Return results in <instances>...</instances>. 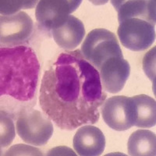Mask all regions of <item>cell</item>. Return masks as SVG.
Returning a JSON list of instances; mask_svg holds the SVG:
<instances>
[{"instance_id": "6da1fadb", "label": "cell", "mask_w": 156, "mask_h": 156, "mask_svg": "<svg viewBox=\"0 0 156 156\" xmlns=\"http://www.w3.org/2000/svg\"><path fill=\"white\" fill-rule=\"evenodd\" d=\"M107 94L99 73L81 51H66L44 71L39 90L43 112L61 129L94 124Z\"/></svg>"}, {"instance_id": "7a4b0ae2", "label": "cell", "mask_w": 156, "mask_h": 156, "mask_svg": "<svg viewBox=\"0 0 156 156\" xmlns=\"http://www.w3.org/2000/svg\"><path fill=\"white\" fill-rule=\"evenodd\" d=\"M40 63L35 51L26 45L0 49L1 112L12 119L37 101Z\"/></svg>"}, {"instance_id": "3957f363", "label": "cell", "mask_w": 156, "mask_h": 156, "mask_svg": "<svg viewBox=\"0 0 156 156\" xmlns=\"http://www.w3.org/2000/svg\"><path fill=\"white\" fill-rule=\"evenodd\" d=\"M82 54L97 70L105 62L115 57H123L115 34L104 28L88 33L81 46Z\"/></svg>"}, {"instance_id": "277c9868", "label": "cell", "mask_w": 156, "mask_h": 156, "mask_svg": "<svg viewBox=\"0 0 156 156\" xmlns=\"http://www.w3.org/2000/svg\"><path fill=\"white\" fill-rule=\"evenodd\" d=\"M119 23L117 34L125 48L134 51H144L154 41V20L145 17H129Z\"/></svg>"}, {"instance_id": "5b68a950", "label": "cell", "mask_w": 156, "mask_h": 156, "mask_svg": "<svg viewBox=\"0 0 156 156\" xmlns=\"http://www.w3.org/2000/svg\"><path fill=\"white\" fill-rule=\"evenodd\" d=\"M16 131L22 140L34 146L44 145L53 134V125L45 113L30 108L16 119Z\"/></svg>"}, {"instance_id": "8992f818", "label": "cell", "mask_w": 156, "mask_h": 156, "mask_svg": "<svg viewBox=\"0 0 156 156\" xmlns=\"http://www.w3.org/2000/svg\"><path fill=\"white\" fill-rule=\"evenodd\" d=\"M0 22L1 48L23 45L34 31V23L27 12L20 11L10 16H2Z\"/></svg>"}, {"instance_id": "52a82bcc", "label": "cell", "mask_w": 156, "mask_h": 156, "mask_svg": "<svg viewBox=\"0 0 156 156\" xmlns=\"http://www.w3.org/2000/svg\"><path fill=\"white\" fill-rule=\"evenodd\" d=\"M80 3V0H41L36 6V20L41 28L49 32L63 25Z\"/></svg>"}, {"instance_id": "ba28073f", "label": "cell", "mask_w": 156, "mask_h": 156, "mask_svg": "<svg viewBox=\"0 0 156 156\" xmlns=\"http://www.w3.org/2000/svg\"><path fill=\"white\" fill-rule=\"evenodd\" d=\"M103 119L107 125L117 131H123L134 126L135 108L132 98L113 96L101 106Z\"/></svg>"}, {"instance_id": "9c48e42d", "label": "cell", "mask_w": 156, "mask_h": 156, "mask_svg": "<svg viewBox=\"0 0 156 156\" xmlns=\"http://www.w3.org/2000/svg\"><path fill=\"white\" fill-rule=\"evenodd\" d=\"M98 71L103 89L115 94L124 87L130 73V66L123 57H115L105 62Z\"/></svg>"}, {"instance_id": "30bf717a", "label": "cell", "mask_w": 156, "mask_h": 156, "mask_svg": "<svg viewBox=\"0 0 156 156\" xmlns=\"http://www.w3.org/2000/svg\"><path fill=\"white\" fill-rule=\"evenodd\" d=\"M105 147V138L101 130L90 125L79 128L73 137V147L79 155H100Z\"/></svg>"}, {"instance_id": "8fae6325", "label": "cell", "mask_w": 156, "mask_h": 156, "mask_svg": "<svg viewBox=\"0 0 156 156\" xmlns=\"http://www.w3.org/2000/svg\"><path fill=\"white\" fill-rule=\"evenodd\" d=\"M51 33L58 46L67 51H72L83 41L85 29L78 18L69 16L63 25L51 30Z\"/></svg>"}, {"instance_id": "7c38bea8", "label": "cell", "mask_w": 156, "mask_h": 156, "mask_svg": "<svg viewBox=\"0 0 156 156\" xmlns=\"http://www.w3.org/2000/svg\"><path fill=\"white\" fill-rule=\"evenodd\" d=\"M118 12V20L129 17H145L155 21V1H112Z\"/></svg>"}, {"instance_id": "4fadbf2b", "label": "cell", "mask_w": 156, "mask_h": 156, "mask_svg": "<svg viewBox=\"0 0 156 156\" xmlns=\"http://www.w3.org/2000/svg\"><path fill=\"white\" fill-rule=\"evenodd\" d=\"M128 154L133 156H154L156 153L155 134L148 129H137L129 137Z\"/></svg>"}, {"instance_id": "5bb4252c", "label": "cell", "mask_w": 156, "mask_h": 156, "mask_svg": "<svg viewBox=\"0 0 156 156\" xmlns=\"http://www.w3.org/2000/svg\"><path fill=\"white\" fill-rule=\"evenodd\" d=\"M134 102V126L140 128H150L155 126V100L146 94H139L132 97Z\"/></svg>"}, {"instance_id": "9a60e30c", "label": "cell", "mask_w": 156, "mask_h": 156, "mask_svg": "<svg viewBox=\"0 0 156 156\" xmlns=\"http://www.w3.org/2000/svg\"><path fill=\"white\" fill-rule=\"evenodd\" d=\"M15 137V128L12 119L1 112V148L10 145Z\"/></svg>"}, {"instance_id": "2e32d148", "label": "cell", "mask_w": 156, "mask_h": 156, "mask_svg": "<svg viewBox=\"0 0 156 156\" xmlns=\"http://www.w3.org/2000/svg\"><path fill=\"white\" fill-rule=\"evenodd\" d=\"M37 3V1H6L2 0L0 2V12L2 16H10L19 12V11L22 9H31L34 7Z\"/></svg>"}, {"instance_id": "e0dca14e", "label": "cell", "mask_w": 156, "mask_h": 156, "mask_svg": "<svg viewBox=\"0 0 156 156\" xmlns=\"http://www.w3.org/2000/svg\"><path fill=\"white\" fill-rule=\"evenodd\" d=\"M143 69L146 75L155 85V47L147 51L143 58Z\"/></svg>"}, {"instance_id": "ac0fdd59", "label": "cell", "mask_w": 156, "mask_h": 156, "mask_svg": "<svg viewBox=\"0 0 156 156\" xmlns=\"http://www.w3.org/2000/svg\"><path fill=\"white\" fill-rule=\"evenodd\" d=\"M38 148L26 145V144H16L13 145L5 152V155H42Z\"/></svg>"}, {"instance_id": "d6986e66", "label": "cell", "mask_w": 156, "mask_h": 156, "mask_svg": "<svg viewBox=\"0 0 156 156\" xmlns=\"http://www.w3.org/2000/svg\"><path fill=\"white\" fill-rule=\"evenodd\" d=\"M73 154L75 155V153L72 150L66 147H57L54 149H51L48 151V155H56V154Z\"/></svg>"}]
</instances>
